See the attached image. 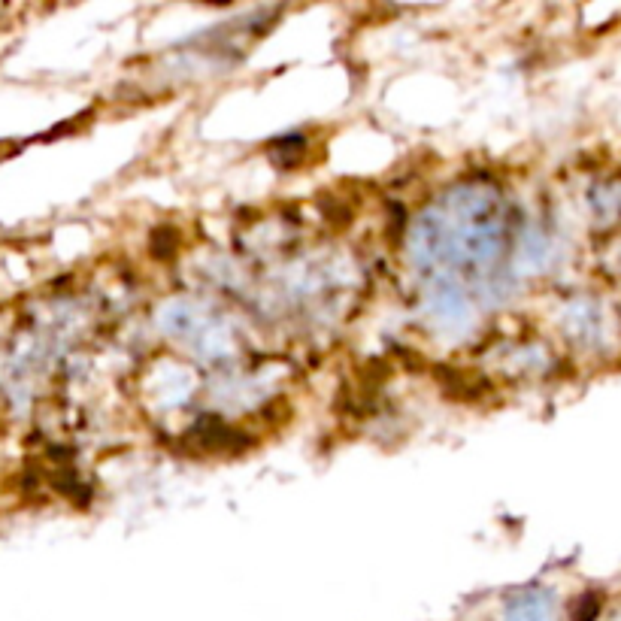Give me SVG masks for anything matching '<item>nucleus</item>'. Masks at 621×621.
Wrapping results in <instances>:
<instances>
[{
	"label": "nucleus",
	"instance_id": "nucleus-2",
	"mask_svg": "<svg viewBox=\"0 0 621 621\" xmlns=\"http://www.w3.org/2000/svg\"><path fill=\"white\" fill-rule=\"evenodd\" d=\"M506 621H552V603L540 591H525L506 606Z\"/></svg>",
	"mask_w": 621,
	"mask_h": 621
},
{
	"label": "nucleus",
	"instance_id": "nucleus-1",
	"mask_svg": "<svg viewBox=\"0 0 621 621\" xmlns=\"http://www.w3.org/2000/svg\"><path fill=\"white\" fill-rule=\"evenodd\" d=\"M419 255L449 264H485L500 249V219L485 191H461L449 210L434 213L419 228Z\"/></svg>",
	"mask_w": 621,
	"mask_h": 621
}]
</instances>
